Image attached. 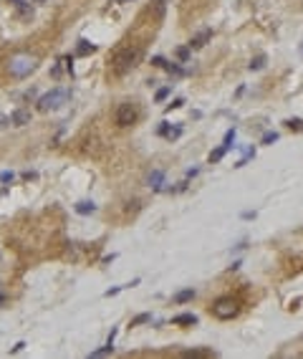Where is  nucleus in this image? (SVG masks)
<instances>
[{
  "label": "nucleus",
  "mask_w": 303,
  "mask_h": 359,
  "mask_svg": "<svg viewBox=\"0 0 303 359\" xmlns=\"http://www.w3.org/2000/svg\"><path fill=\"white\" fill-rule=\"evenodd\" d=\"M137 119H139V109L132 101L121 104V107L116 109V124L119 126H132V124H137Z\"/></svg>",
  "instance_id": "5"
},
{
  "label": "nucleus",
  "mask_w": 303,
  "mask_h": 359,
  "mask_svg": "<svg viewBox=\"0 0 303 359\" xmlns=\"http://www.w3.org/2000/svg\"><path fill=\"white\" fill-rule=\"evenodd\" d=\"M185 357H215L212 349H187Z\"/></svg>",
  "instance_id": "14"
},
{
  "label": "nucleus",
  "mask_w": 303,
  "mask_h": 359,
  "mask_svg": "<svg viewBox=\"0 0 303 359\" xmlns=\"http://www.w3.org/2000/svg\"><path fill=\"white\" fill-rule=\"evenodd\" d=\"M13 172H0V182H13Z\"/></svg>",
  "instance_id": "25"
},
{
  "label": "nucleus",
  "mask_w": 303,
  "mask_h": 359,
  "mask_svg": "<svg viewBox=\"0 0 303 359\" xmlns=\"http://www.w3.org/2000/svg\"><path fill=\"white\" fill-rule=\"evenodd\" d=\"M232 142H235V129H230V132L225 134V142H223V144H225L227 150H230V147H232Z\"/></svg>",
  "instance_id": "21"
},
{
  "label": "nucleus",
  "mask_w": 303,
  "mask_h": 359,
  "mask_svg": "<svg viewBox=\"0 0 303 359\" xmlns=\"http://www.w3.org/2000/svg\"><path fill=\"white\" fill-rule=\"evenodd\" d=\"M164 69H167L169 74H175V76H182V74H185V71L177 66V63H164Z\"/></svg>",
  "instance_id": "19"
},
{
  "label": "nucleus",
  "mask_w": 303,
  "mask_h": 359,
  "mask_svg": "<svg viewBox=\"0 0 303 359\" xmlns=\"http://www.w3.org/2000/svg\"><path fill=\"white\" fill-rule=\"evenodd\" d=\"M121 288H126V286H116V288H109V291H106V296H116V293H119Z\"/></svg>",
  "instance_id": "28"
},
{
  "label": "nucleus",
  "mask_w": 303,
  "mask_h": 359,
  "mask_svg": "<svg viewBox=\"0 0 303 359\" xmlns=\"http://www.w3.org/2000/svg\"><path fill=\"white\" fill-rule=\"evenodd\" d=\"M63 63H66V71H69V74H74V58H71V56H66V58H63Z\"/></svg>",
  "instance_id": "24"
},
{
  "label": "nucleus",
  "mask_w": 303,
  "mask_h": 359,
  "mask_svg": "<svg viewBox=\"0 0 303 359\" xmlns=\"http://www.w3.org/2000/svg\"><path fill=\"white\" fill-rule=\"evenodd\" d=\"M286 126L288 129H303V119H288Z\"/></svg>",
  "instance_id": "20"
},
{
  "label": "nucleus",
  "mask_w": 303,
  "mask_h": 359,
  "mask_svg": "<svg viewBox=\"0 0 303 359\" xmlns=\"http://www.w3.org/2000/svg\"><path fill=\"white\" fill-rule=\"evenodd\" d=\"M10 124H13V126H26V124H31V112L15 109V112L10 114Z\"/></svg>",
  "instance_id": "6"
},
{
  "label": "nucleus",
  "mask_w": 303,
  "mask_h": 359,
  "mask_svg": "<svg viewBox=\"0 0 303 359\" xmlns=\"http://www.w3.org/2000/svg\"><path fill=\"white\" fill-rule=\"evenodd\" d=\"M94 51H96L94 43H89V40H78V46H76V53H78V56H89V53H94Z\"/></svg>",
  "instance_id": "11"
},
{
  "label": "nucleus",
  "mask_w": 303,
  "mask_h": 359,
  "mask_svg": "<svg viewBox=\"0 0 303 359\" xmlns=\"http://www.w3.org/2000/svg\"><path fill=\"white\" fill-rule=\"evenodd\" d=\"M182 104H185V99H175L172 104H167V112H172V109H180Z\"/></svg>",
  "instance_id": "23"
},
{
  "label": "nucleus",
  "mask_w": 303,
  "mask_h": 359,
  "mask_svg": "<svg viewBox=\"0 0 303 359\" xmlns=\"http://www.w3.org/2000/svg\"><path fill=\"white\" fill-rule=\"evenodd\" d=\"M96 210V205L91 202V200H83V202H76V213L78 215H91Z\"/></svg>",
  "instance_id": "10"
},
{
  "label": "nucleus",
  "mask_w": 303,
  "mask_h": 359,
  "mask_svg": "<svg viewBox=\"0 0 303 359\" xmlns=\"http://www.w3.org/2000/svg\"><path fill=\"white\" fill-rule=\"evenodd\" d=\"M139 58H142V48H137V46L119 48L114 53V58H112V71H114V76H124L126 71H132L137 63H139Z\"/></svg>",
  "instance_id": "1"
},
{
  "label": "nucleus",
  "mask_w": 303,
  "mask_h": 359,
  "mask_svg": "<svg viewBox=\"0 0 303 359\" xmlns=\"http://www.w3.org/2000/svg\"><path fill=\"white\" fill-rule=\"evenodd\" d=\"M66 99H69V91L66 89H53V91L43 94L38 99V112H53V109L61 107V104H66Z\"/></svg>",
  "instance_id": "4"
},
{
  "label": "nucleus",
  "mask_w": 303,
  "mask_h": 359,
  "mask_svg": "<svg viewBox=\"0 0 303 359\" xmlns=\"http://www.w3.org/2000/svg\"><path fill=\"white\" fill-rule=\"evenodd\" d=\"M147 321H152V314H149V311H144V314L134 316V319H132V324H129V326H142V324H147Z\"/></svg>",
  "instance_id": "13"
},
{
  "label": "nucleus",
  "mask_w": 303,
  "mask_h": 359,
  "mask_svg": "<svg viewBox=\"0 0 303 359\" xmlns=\"http://www.w3.org/2000/svg\"><path fill=\"white\" fill-rule=\"evenodd\" d=\"M273 142H278V134H275V132H268V134L263 137V144H273Z\"/></svg>",
  "instance_id": "22"
},
{
  "label": "nucleus",
  "mask_w": 303,
  "mask_h": 359,
  "mask_svg": "<svg viewBox=\"0 0 303 359\" xmlns=\"http://www.w3.org/2000/svg\"><path fill=\"white\" fill-rule=\"evenodd\" d=\"M192 299H194V291H192V288H185V291L175 293V304H187V301H192Z\"/></svg>",
  "instance_id": "12"
},
{
  "label": "nucleus",
  "mask_w": 303,
  "mask_h": 359,
  "mask_svg": "<svg viewBox=\"0 0 303 359\" xmlns=\"http://www.w3.org/2000/svg\"><path fill=\"white\" fill-rule=\"evenodd\" d=\"M263 66H265V56H263V53H261V56H255V58L250 61V71H261Z\"/></svg>",
  "instance_id": "15"
},
{
  "label": "nucleus",
  "mask_w": 303,
  "mask_h": 359,
  "mask_svg": "<svg viewBox=\"0 0 303 359\" xmlns=\"http://www.w3.org/2000/svg\"><path fill=\"white\" fill-rule=\"evenodd\" d=\"M210 38H212V31H202V33H197V36L189 40V48H202Z\"/></svg>",
  "instance_id": "9"
},
{
  "label": "nucleus",
  "mask_w": 303,
  "mask_h": 359,
  "mask_svg": "<svg viewBox=\"0 0 303 359\" xmlns=\"http://www.w3.org/2000/svg\"><path fill=\"white\" fill-rule=\"evenodd\" d=\"M23 347H26V344H23V342H18V344H15V347H13V349H10V354H18V352H20V349H23Z\"/></svg>",
  "instance_id": "29"
},
{
  "label": "nucleus",
  "mask_w": 303,
  "mask_h": 359,
  "mask_svg": "<svg viewBox=\"0 0 303 359\" xmlns=\"http://www.w3.org/2000/svg\"><path fill=\"white\" fill-rule=\"evenodd\" d=\"M116 3H119V5H124V3H129V0H116Z\"/></svg>",
  "instance_id": "31"
},
{
  "label": "nucleus",
  "mask_w": 303,
  "mask_h": 359,
  "mask_svg": "<svg viewBox=\"0 0 303 359\" xmlns=\"http://www.w3.org/2000/svg\"><path fill=\"white\" fill-rule=\"evenodd\" d=\"M0 304H3V296H0Z\"/></svg>",
  "instance_id": "33"
},
{
  "label": "nucleus",
  "mask_w": 303,
  "mask_h": 359,
  "mask_svg": "<svg viewBox=\"0 0 303 359\" xmlns=\"http://www.w3.org/2000/svg\"><path fill=\"white\" fill-rule=\"evenodd\" d=\"M36 66H38V58L31 56V53H15L8 61V71L15 79H26L31 71H36Z\"/></svg>",
  "instance_id": "2"
},
{
  "label": "nucleus",
  "mask_w": 303,
  "mask_h": 359,
  "mask_svg": "<svg viewBox=\"0 0 303 359\" xmlns=\"http://www.w3.org/2000/svg\"><path fill=\"white\" fill-rule=\"evenodd\" d=\"M225 152H227V147H225V144H220L218 150H215V152L210 155V162H220V160L225 157Z\"/></svg>",
  "instance_id": "16"
},
{
  "label": "nucleus",
  "mask_w": 303,
  "mask_h": 359,
  "mask_svg": "<svg viewBox=\"0 0 303 359\" xmlns=\"http://www.w3.org/2000/svg\"><path fill=\"white\" fill-rule=\"evenodd\" d=\"M157 132H159L162 137H167V134H169V126H167V121H162V126H159V129H157Z\"/></svg>",
  "instance_id": "27"
},
{
  "label": "nucleus",
  "mask_w": 303,
  "mask_h": 359,
  "mask_svg": "<svg viewBox=\"0 0 303 359\" xmlns=\"http://www.w3.org/2000/svg\"><path fill=\"white\" fill-rule=\"evenodd\" d=\"M13 3H15V5H23V0H13Z\"/></svg>",
  "instance_id": "30"
},
{
  "label": "nucleus",
  "mask_w": 303,
  "mask_h": 359,
  "mask_svg": "<svg viewBox=\"0 0 303 359\" xmlns=\"http://www.w3.org/2000/svg\"><path fill=\"white\" fill-rule=\"evenodd\" d=\"M189 51H192L189 46H180V48L175 51V56H177V58H180V61L185 63V61H189Z\"/></svg>",
  "instance_id": "17"
},
{
  "label": "nucleus",
  "mask_w": 303,
  "mask_h": 359,
  "mask_svg": "<svg viewBox=\"0 0 303 359\" xmlns=\"http://www.w3.org/2000/svg\"><path fill=\"white\" fill-rule=\"evenodd\" d=\"M212 316L215 319H220V321H227V319H235L237 311H240V304H237L232 296H220V299H215V304L210 306Z\"/></svg>",
  "instance_id": "3"
},
{
  "label": "nucleus",
  "mask_w": 303,
  "mask_h": 359,
  "mask_svg": "<svg viewBox=\"0 0 303 359\" xmlns=\"http://www.w3.org/2000/svg\"><path fill=\"white\" fill-rule=\"evenodd\" d=\"M152 63H154V66H159V69H164V63H167V61H164L162 56H154V58H152Z\"/></svg>",
  "instance_id": "26"
},
{
  "label": "nucleus",
  "mask_w": 303,
  "mask_h": 359,
  "mask_svg": "<svg viewBox=\"0 0 303 359\" xmlns=\"http://www.w3.org/2000/svg\"><path fill=\"white\" fill-rule=\"evenodd\" d=\"M36 3H46V0H36Z\"/></svg>",
  "instance_id": "32"
},
{
  "label": "nucleus",
  "mask_w": 303,
  "mask_h": 359,
  "mask_svg": "<svg viewBox=\"0 0 303 359\" xmlns=\"http://www.w3.org/2000/svg\"><path fill=\"white\" fill-rule=\"evenodd\" d=\"M169 94H172V89H169V86H164V89H159V91L154 94V101H159V104H162V101H164Z\"/></svg>",
  "instance_id": "18"
},
{
  "label": "nucleus",
  "mask_w": 303,
  "mask_h": 359,
  "mask_svg": "<svg viewBox=\"0 0 303 359\" xmlns=\"http://www.w3.org/2000/svg\"><path fill=\"white\" fill-rule=\"evenodd\" d=\"M172 324L175 326H194L197 324V316L194 314H177V316H172Z\"/></svg>",
  "instance_id": "7"
},
{
  "label": "nucleus",
  "mask_w": 303,
  "mask_h": 359,
  "mask_svg": "<svg viewBox=\"0 0 303 359\" xmlns=\"http://www.w3.org/2000/svg\"><path fill=\"white\" fill-rule=\"evenodd\" d=\"M162 182H164V172L162 170H152L149 177H147V185L152 190H162Z\"/></svg>",
  "instance_id": "8"
}]
</instances>
